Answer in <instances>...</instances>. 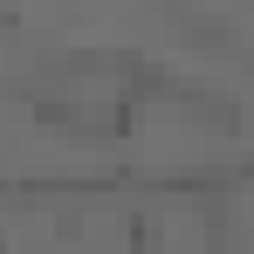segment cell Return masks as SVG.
Segmentation results:
<instances>
[{"mask_svg":"<svg viewBox=\"0 0 254 254\" xmlns=\"http://www.w3.org/2000/svg\"><path fill=\"white\" fill-rule=\"evenodd\" d=\"M0 28H14V14H7V7H0Z\"/></svg>","mask_w":254,"mask_h":254,"instance_id":"6da1fadb","label":"cell"}]
</instances>
